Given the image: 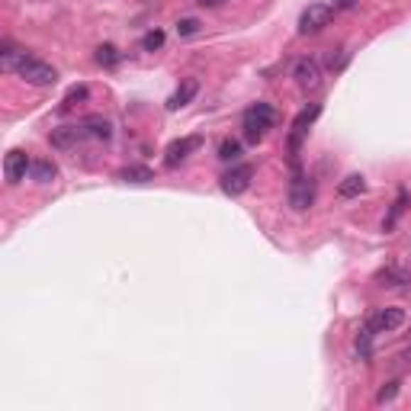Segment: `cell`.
<instances>
[{
	"label": "cell",
	"instance_id": "cell-5",
	"mask_svg": "<svg viewBox=\"0 0 411 411\" xmlns=\"http://www.w3.org/2000/svg\"><path fill=\"white\" fill-rule=\"evenodd\" d=\"M292 77H296V87L305 94H315L322 87V65L315 58H299L292 65Z\"/></svg>",
	"mask_w": 411,
	"mask_h": 411
},
{
	"label": "cell",
	"instance_id": "cell-21",
	"mask_svg": "<svg viewBox=\"0 0 411 411\" xmlns=\"http://www.w3.org/2000/svg\"><path fill=\"white\" fill-rule=\"evenodd\" d=\"M219 158H222V161H238V158H241V142L225 138V142L219 145Z\"/></svg>",
	"mask_w": 411,
	"mask_h": 411
},
{
	"label": "cell",
	"instance_id": "cell-27",
	"mask_svg": "<svg viewBox=\"0 0 411 411\" xmlns=\"http://www.w3.org/2000/svg\"><path fill=\"white\" fill-rule=\"evenodd\" d=\"M398 360H405V363H411V347H405V351H402V357H398Z\"/></svg>",
	"mask_w": 411,
	"mask_h": 411
},
{
	"label": "cell",
	"instance_id": "cell-7",
	"mask_svg": "<svg viewBox=\"0 0 411 411\" xmlns=\"http://www.w3.org/2000/svg\"><path fill=\"white\" fill-rule=\"evenodd\" d=\"M202 148V135H187V138H177V142L168 145V151H164V164H168L170 170L180 168L183 161H187L193 151Z\"/></svg>",
	"mask_w": 411,
	"mask_h": 411
},
{
	"label": "cell",
	"instance_id": "cell-3",
	"mask_svg": "<svg viewBox=\"0 0 411 411\" xmlns=\"http://www.w3.org/2000/svg\"><path fill=\"white\" fill-rule=\"evenodd\" d=\"M334 20V7L331 4H309L299 16V33L302 35H312V33H322L324 26H331Z\"/></svg>",
	"mask_w": 411,
	"mask_h": 411
},
{
	"label": "cell",
	"instance_id": "cell-15",
	"mask_svg": "<svg viewBox=\"0 0 411 411\" xmlns=\"http://www.w3.org/2000/svg\"><path fill=\"white\" fill-rule=\"evenodd\" d=\"M33 180L35 183H52L55 177H58V168H55V161H48V158H39V161H33Z\"/></svg>",
	"mask_w": 411,
	"mask_h": 411
},
{
	"label": "cell",
	"instance_id": "cell-8",
	"mask_svg": "<svg viewBox=\"0 0 411 411\" xmlns=\"http://www.w3.org/2000/svg\"><path fill=\"white\" fill-rule=\"evenodd\" d=\"M405 324V312L395 309V305H389V309H376L370 318H366V328L373 331V334H389V331L402 328Z\"/></svg>",
	"mask_w": 411,
	"mask_h": 411
},
{
	"label": "cell",
	"instance_id": "cell-18",
	"mask_svg": "<svg viewBox=\"0 0 411 411\" xmlns=\"http://www.w3.org/2000/svg\"><path fill=\"white\" fill-rule=\"evenodd\" d=\"M405 206H408V193L402 190V193H398V199H395V206H392V212H389V219L383 222V229H385V231L395 229V222H398V216L405 212Z\"/></svg>",
	"mask_w": 411,
	"mask_h": 411
},
{
	"label": "cell",
	"instance_id": "cell-17",
	"mask_svg": "<svg viewBox=\"0 0 411 411\" xmlns=\"http://www.w3.org/2000/svg\"><path fill=\"white\" fill-rule=\"evenodd\" d=\"M122 183H148L155 180V174H151V168H142V164H132V168H126L119 174Z\"/></svg>",
	"mask_w": 411,
	"mask_h": 411
},
{
	"label": "cell",
	"instance_id": "cell-12",
	"mask_svg": "<svg viewBox=\"0 0 411 411\" xmlns=\"http://www.w3.org/2000/svg\"><path fill=\"white\" fill-rule=\"evenodd\" d=\"M84 128H87L90 138H97V142H109L113 138V122L106 119V116H87V119H81Z\"/></svg>",
	"mask_w": 411,
	"mask_h": 411
},
{
	"label": "cell",
	"instance_id": "cell-26",
	"mask_svg": "<svg viewBox=\"0 0 411 411\" xmlns=\"http://www.w3.org/2000/svg\"><path fill=\"white\" fill-rule=\"evenodd\" d=\"M196 4H199V7H222L225 0H196Z\"/></svg>",
	"mask_w": 411,
	"mask_h": 411
},
{
	"label": "cell",
	"instance_id": "cell-20",
	"mask_svg": "<svg viewBox=\"0 0 411 411\" xmlns=\"http://www.w3.org/2000/svg\"><path fill=\"white\" fill-rule=\"evenodd\" d=\"M87 97H90V90L84 87V84H81V87H71V90H67V94H65V100H61V109L77 106V103H84V100H87Z\"/></svg>",
	"mask_w": 411,
	"mask_h": 411
},
{
	"label": "cell",
	"instance_id": "cell-2",
	"mask_svg": "<svg viewBox=\"0 0 411 411\" xmlns=\"http://www.w3.org/2000/svg\"><path fill=\"white\" fill-rule=\"evenodd\" d=\"M13 71H16V75H20L26 84H33V87H55V84H58V71H55L48 61L33 58V55H23V58L16 61Z\"/></svg>",
	"mask_w": 411,
	"mask_h": 411
},
{
	"label": "cell",
	"instance_id": "cell-1",
	"mask_svg": "<svg viewBox=\"0 0 411 411\" xmlns=\"http://www.w3.org/2000/svg\"><path fill=\"white\" fill-rule=\"evenodd\" d=\"M273 126H277V109L270 106V103H254V106H248L241 116V132L251 145L263 142Z\"/></svg>",
	"mask_w": 411,
	"mask_h": 411
},
{
	"label": "cell",
	"instance_id": "cell-9",
	"mask_svg": "<svg viewBox=\"0 0 411 411\" xmlns=\"http://www.w3.org/2000/svg\"><path fill=\"white\" fill-rule=\"evenodd\" d=\"M33 170V161L26 158V151H20V148H13L7 158H4V177H7V183L10 187H16V183H23L26 180V174Z\"/></svg>",
	"mask_w": 411,
	"mask_h": 411
},
{
	"label": "cell",
	"instance_id": "cell-14",
	"mask_svg": "<svg viewBox=\"0 0 411 411\" xmlns=\"http://www.w3.org/2000/svg\"><path fill=\"white\" fill-rule=\"evenodd\" d=\"M363 190H366L363 174H347L344 180L337 183V196H341V199H354V196H360Z\"/></svg>",
	"mask_w": 411,
	"mask_h": 411
},
{
	"label": "cell",
	"instance_id": "cell-13",
	"mask_svg": "<svg viewBox=\"0 0 411 411\" xmlns=\"http://www.w3.org/2000/svg\"><path fill=\"white\" fill-rule=\"evenodd\" d=\"M196 94H199V84H196V81H183L180 87H177L174 94L168 97V109H170V113H177V109H183V106H187V103L193 100Z\"/></svg>",
	"mask_w": 411,
	"mask_h": 411
},
{
	"label": "cell",
	"instance_id": "cell-6",
	"mask_svg": "<svg viewBox=\"0 0 411 411\" xmlns=\"http://www.w3.org/2000/svg\"><path fill=\"white\" fill-rule=\"evenodd\" d=\"M315 202V183L309 180L305 174H292V183H290V206L292 212H305Z\"/></svg>",
	"mask_w": 411,
	"mask_h": 411
},
{
	"label": "cell",
	"instance_id": "cell-19",
	"mask_svg": "<svg viewBox=\"0 0 411 411\" xmlns=\"http://www.w3.org/2000/svg\"><path fill=\"white\" fill-rule=\"evenodd\" d=\"M119 58H122V55H119V48H116V45H100V48H97V61H100L103 67L119 65Z\"/></svg>",
	"mask_w": 411,
	"mask_h": 411
},
{
	"label": "cell",
	"instance_id": "cell-11",
	"mask_svg": "<svg viewBox=\"0 0 411 411\" xmlns=\"http://www.w3.org/2000/svg\"><path fill=\"white\" fill-rule=\"evenodd\" d=\"M84 138H90L87 128H84V122H77V126H61L48 135V142H52L55 148H77Z\"/></svg>",
	"mask_w": 411,
	"mask_h": 411
},
{
	"label": "cell",
	"instance_id": "cell-4",
	"mask_svg": "<svg viewBox=\"0 0 411 411\" xmlns=\"http://www.w3.org/2000/svg\"><path fill=\"white\" fill-rule=\"evenodd\" d=\"M251 180H254V168H251V164H235L231 170L222 174L219 187H222L225 196H241V193H248Z\"/></svg>",
	"mask_w": 411,
	"mask_h": 411
},
{
	"label": "cell",
	"instance_id": "cell-23",
	"mask_svg": "<svg viewBox=\"0 0 411 411\" xmlns=\"http://www.w3.org/2000/svg\"><path fill=\"white\" fill-rule=\"evenodd\" d=\"M395 395H398V379H389V383H385L383 389L376 392V402H379V405H385V402H392Z\"/></svg>",
	"mask_w": 411,
	"mask_h": 411
},
{
	"label": "cell",
	"instance_id": "cell-10",
	"mask_svg": "<svg viewBox=\"0 0 411 411\" xmlns=\"http://www.w3.org/2000/svg\"><path fill=\"white\" fill-rule=\"evenodd\" d=\"M322 116V103H312V106H305L302 113L292 119V135H290V148H292V155L299 151V145H302V138H305V132H309V126L312 122Z\"/></svg>",
	"mask_w": 411,
	"mask_h": 411
},
{
	"label": "cell",
	"instance_id": "cell-22",
	"mask_svg": "<svg viewBox=\"0 0 411 411\" xmlns=\"http://www.w3.org/2000/svg\"><path fill=\"white\" fill-rule=\"evenodd\" d=\"M142 48H145V52H161V48H164V33H161V29H151V33H145Z\"/></svg>",
	"mask_w": 411,
	"mask_h": 411
},
{
	"label": "cell",
	"instance_id": "cell-24",
	"mask_svg": "<svg viewBox=\"0 0 411 411\" xmlns=\"http://www.w3.org/2000/svg\"><path fill=\"white\" fill-rule=\"evenodd\" d=\"M196 33H199V20H193V16L177 23V35H196Z\"/></svg>",
	"mask_w": 411,
	"mask_h": 411
},
{
	"label": "cell",
	"instance_id": "cell-25",
	"mask_svg": "<svg viewBox=\"0 0 411 411\" xmlns=\"http://www.w3.org/2000/svg\"><path fill=\"white\" fill-rule=\"evenodd\" d=\"M357 0H334V10H354Z\"/></svg>",
	"mask_w": 411,
	"mask_h": 411
},
{
	"label": "cell",
	"instance_id": "cell-16",
	"mask_svg": "<svg viewBox=\"0 0 411 411\" xmlns=\"http://www.w3.org/2000/svg\"><path fill=\"white\" fill-rule=\"evenodd\" d=\"M354 351H357V357L363 360V363H370L373 360V331L363 324V331L357 334V341H354Z\"/></svg>",
	"mask_w": 411,
	"mask_h": 411
}]
</instances>
